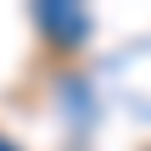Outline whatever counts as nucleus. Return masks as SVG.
Wrapping results in <instances>:
<instances>
[{"mask_svg": "<svg viewBox=\"0 0 151 151\" xmlns=\"http://www.w3.org/2000/svg\"><path fill=\"white\" fill-rule=\"evenodd\" d=\"M0 151H15V146H10V141H5V136H0Z\"/></svg>", "mask_w": 151, "mask_h": 151, "instance_id": "2", "label": "nucleus"}, {"mask_svg": "<svg viewBox=\"0 0 151 151\" xmlns=\"http://www.w3.org/2000/svg\"><path fill=\"white\" fill-rule=\"evenodd\" d=\"M40 25H45L55 40H65V45H76V40L91 30V20L76 10V5H45V10H40Z\"/></svg>", "mask_w": 151, "mask_h": 151, "instance_id": "1", "label": "nucleus"}]
</instances>
